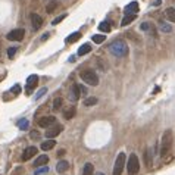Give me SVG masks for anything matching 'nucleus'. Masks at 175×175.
Here are the masks:
<instances>
[{"label": "nucleus", "mask_w": 175, "mask_h": 175, "mask_svg": "<svg viewBox=\"0 0 175 175\" xmlns=\"http://www.w3.org/2000/svg\"><path fill=\"white\" fill-rule=\"evenodd\" d=\"M105 39H106V35H102V34H96V35H93V43H96V44H100L105 41Z\"/></svg>", "instance_id": "obj_26"}, {"label": "nucleus", "mask_w": 175, "mask_h": 175, "mask_svg": "<svg viewBox=\"0 0 175 175\" xmlns=\"http://www.w3.org/2000/svg\"><path fill=\"white\" fill-rule=\"evenodd\" d=\"M126 171L130 175H136L140 171V161L137 157L136 153H131L128 157V163H126Z\"/></svg>", "instance_id": "obj_4"}, {"label": "nucleus", "mask_w": 175, "mask_h": 175, "mask_svg": "<svg viewBox=\"0 0 175 175\" xmlns=\"http://www.w3.org/2000/svg\"><path fill=\"white\" fill-rule=\"evenodd\" d=\"M49 171V168L44 165V166H40V169H37L35 171V175H39V174H44V172H47Z\"/></svg>", "instance_id": "obj_33"}, {"label": "nucleus", "mask_w": 175, "mask_h": 175, "mask_svg": "<svg viewBox=\"0 0 175 175\" xmlns=\"http://www.w3.org/2000/svg\"><path fill=\"white\" fill-rule=\"evenodd\" d=\"M24 34H25V31L22 28H16V29H12L9 34L6 35V39L10 40V41H21V40L24 39Z\"/></svg>", "instance_id": "obj_8"}, {"label": "nucleus", "mask_w": 175, "mask_h": 175, "mask_svg": "<svg viewBox=\"0 0 175 175\" xmlns=\"http://www.w3.org/2000/svg\"><path fill=\"white\" fill-rule=\"evenodd\" d=\"M37 83H39V75H29L27 78V93L28 94L33 93V88L37 85Z\"/></svg>", "instance_id": "obj_10"}, {"label": "nucleus", "mask_w": 175, "mask_h": 175, "mask_svg": "<svg viewBox=\"0 0 175 175\" xmlns=\"http://www.w3.org/2000/svg\"><path fill=\"white\" fill-rule=\"evenodd\" d=\"M44 2H54V0H44Z\"/></svg>", "instance_id": "obj_42"}, {"label": "nucleus", "mask_w": 175, "mask_h": 175, "mask_svg": "<svg viewBox=\"0 0 175 175\" xmlns=\"http://www.w3.org/2000/svg\"><path fill=\"white\" fill-rule=\"evenodd\" d=\"M99 29L103 31V33H109V31H111V24H109L107 21H103V22L99 24Z\"/></svg>", "instance_id": "obj_20"}, {"label": "nucleus", "mask_w": 175, "mask_h": 175, "mask_svg": "<svg viewBox=\"0 0 175 175\" xmlns=\"http://www.w3.org/2000/svg\"><path fill=\"white\" fill-rule=\"evenodd\" d=\"M109 50H111V53L113 56H118V58H124L128 54V46L124 40H115L111 43L109 46Z\"/></svg>", "instance_id": "obj_1"}, {"label": "nucleus", "mask_w": 175, "mask_h": 175, "mask_svg": "<svg viewBox=\"0 0 175 175\" xmlns=\"http://www.w3.org/2000/svg\"><path fill=\"white\" fill-rule=\"evenodd\" d=\"M124 10H125L126 15H136L137 12H138V3H137V2H131L130 5L125 6Z\"/></svg>", "instance_id": "obj_13"}, {"label": "nucleus", "mask_w": 175, "mask_h": 175, "mask_svg": "<svg viewBox=\"0 0 175 175\" xmlns=\"http://www.w3.org/2000/svg\"><path fill=\"white\" fill-rule=\"evenodd\" d=\"M16 125H18V128H19V130H27V128H28V125H29V122L27 121V119H24V118H22V119H19V121H18V124H16Z\"/></svg>", "instance_id": "obj_25"}, {"label": "nucleus", "mask_w": 175, "mask_h": 175, "mask_svg": "<svg viewBox=\"0 0 175 175\" xmlns=\"http://www.w3.org/2000/svg\"><path fill=\"white\" fill-rule=\"evenodd\" d=\"M140 28L143 29V31H147V29H150V24H149V22H143V24L140 25Z\"/></svg>", "instance_id": "obj_34"}, {"label": "nucleus", "mask_w": 175, "mask_h": 175, "mask_svg": "<svg viewBox=\"0 0 175 175\" xmlns=\"http://www.w3.org/2000/svg\"><path fill=\"white\" fill-rule=\"evenodd\" d=\"M56 124V118L54 116H43L39 119V126H41V128H49V126L54 125Z\"/></svg>", "instance_id": "obj_9"}, {"label": "nucleus", "mask_w": 175, "mask_h": 175, "mask_svg": "<svg viewBox=\"0 0 175 175\" xmlns=\"http://www.w3.org/2000/svg\"><path fill=\"white\" fill-rule=\"evenodd\" d=\"M80 37H81V34H80V33H74V34H71L69 37H66V39H65V41H66V43H69V44H71V43H75V41H77Z\"/></svg>", "instance_id": "obj_21"}, {"label": "nucleus", "mask_w": 175, "mask_h": 175, "mask_svg": "<svg viewBox=\"0 0 175 175\" xmlns=\"http://www.w3.org/2000/svg\"><path fill=\"white\" fill-rule=\"evenodd\" d=\"M90 50H91V46H90V44H83V46L78 49V54H80V56H84V54L90 53Z\"/></svg>", "instance_id": "obj_18"}, {"label": "nucleus", "mask_w": 175, "mask_h": 175, "mask_svg": "<svg viewBox=\"0 0 175 175\" xmlns=\"http://www.w3.org/2000/svg\"><path fill=\"white\" fill-rule=\"evenodd\" d=\"M10 91H12V93H15V94H19V93H21V87H19V85H15V87L12 88Z\"/></svg>", "instance_id": "obj_35"}, {"label": "nucleus", "mask_w": 175, "mask_h": 175, "mask_svg": "<svg viewBox=\"0 0 175 175\" xmlns=\"http://www.w3.org/2000/svg\"><path fill=\"white\" fill-rule=\"evenodd\" d=\"M149 155H150V152L147 150V152H146V155H144V156H146V163H147V166H150V165H152L150 159H149Z\"/></svg>", "instance_id": "obj_36"}, {"label": "nucleus", "mask_w": 175, "mask_h": 175, "mask_svg": "<svg viewBox=\"0 0 175 175\" xmlns=\"http://www.w3.org/2000/svg\"><path fill=\"white\" fill-rule=\"evenodd\" d=\"M37 153V147H34V146H29V147H27L24 150V155H22V161H29L31 157H34V155Z\"/></svg>", "instance_id": "obj_11"}, {"label": "nucleus", "mask_w": 175, "mask_h": 175, "mask_svg": "<svg viewBox=\"0 0 175 175\" xmlns=\"http://www.w3.org/2000/svg\"><path fill=\"white\" fill-rule=\"evenodd\" d=\"M96 175H105V174H103V172H97V174H96Z\"/></svg>", "instance_id": "obj_41"}, {"label": "nucleus", "mask_w": 175, "mask_h": 175, "mask_svg": "<svg viewBox=\"0 0 175 175\" xmlns=\"http://www.w3.org/2000/svg\"><path fill=\"white\" fill-rule=\"evenodd\" d=\"M172 141H174V136H172V131L171 130H166L162 136V143H161V156H163L171 150L172 147Z\"/></svg>", "instance_id": "obj_2"}, {"label": "nucleus", "mask_w": 175, "mask_h": 175, "mask_svg": "<svg viewBox=\"0 0 175 175\" xmlns=\"http://www.w3.org/2000/svg\"><path fill=\"white\" fill-rule=\"evenodd\" d=\"M47 162H49V156H47V155H41V156H39V157L34 161V166H35V168H40V166H44Z\"/></svg>", "instance_id": "obj_14"}, {"label": "nucleus", "mask_w": 175, "mask_h": 175, "mask_svg": "<svg viewBox=\"0 0 175 175\" xmlns=\"http://www.w3.org/2000/svg\"><path fill=\"white\" fill-rule=\"evenodd\" d=\"M165 15L171 22H175V9L174 8H168V9L165 10Z\"/></svg>", "instance_id": "obj_19"}, {"label": "nucleus", "mask_w": 175, "mask_h": 175, "mask_svg": "<svg viewBox=\"0 0 175 175\" xmlns=\"http://www.w3.org/2000/svg\"><path fill=\"white\" fill-rule=\"evenodd\" d=\"M63 130V125H60V124H54V125L49 126L47 130H46V137L47 138H53V137H58L60 132H62Z\"/></svg>", "instance_id": "obj_7"}, {"label": "nucleus", "mask_w": 175, "mask_h": 175, "mask_svg": "<svg viewBox=\"0 0 175 175\" xmlns=\"http://www.w3.org/2000/svg\"><path fill=\"white\" fill-rule=\"evenodd\" d=\"M62 103H63V100L60 97H56L53 100V111H60L62 109Z\"/></svg>", "instance_id": "obj_24"}, {"label": "nucleus", "mask_w": 175, "mask_h": 175, "mask_svg": "<svg viewBox=\"0 0 175 175\" xmlns=\"http://www.w3.org/2000/svg\"><path fill=\"white\" fill-rule=\"evenodd\" d=\"M159 29H161L162 33H171V29L172 28H171L168 24H163V22H162V24L159 25Z\"/></svg>", "instance_id": "obj_28"}, {"label": "nucleus", "mask_w": 175, "mask_h": 175, "mask_svg": "<svg viewBox=\"0 0 175 175\" xmlns=\"http://www.w3.org/2000/svg\"><path fill=\"white\" fill-rule=\"evenodd\" d=\"M49 33H46V34H43V37H41V41H46V40H47V39H49Z\"/></svg>", "instance_id": "obj_38"}, {"label": "nucleus", "mask_w": 175, "mask_h": 175, "mask_svg": "<svg viewBox=\"0 0 175 175\" xmlns=\"http://www.w3.org/2000/svg\"><path fill=\"white\" fill-rule=\"evenodd\" d=\"M46 93H47V88H46V87L40 88V90H39V93L35 94V99H37V100H39V99H41V97L44 96V94H46Z\"/></svg>", "instance_id": "obj_29"}, {"label": "nucleus", "mask_w": 175, "mask_h": 175, "mask_svg": "<svg viewBox=\"0 0 175 175\" xmlns=\"http://www.w3.org/2000/svg\"><path fill=\"white\" fill-rule=\"evenodd\" d=\"M29 137H31V138H39V137H40V134H39L37 131H33L31 134H29Z\"/></svg>", "instance_id": "obj_37"}, {"label": "nucleus", "mask_w": 175, "mask_h": 175, "mask_svg": "<svg viewBox=\"0 0 175 175\" xmlns=\"http://www.w3.org/2000/svg\"><path fill=\"white\" fill-rule=\"evenodd\" d=\"M125 161H126V156L124 152H121L118 155L116 161H115V166H113V175H121L122 171H124V166H125Z\"/></svg>", "instance_id": "obj_6"}, {"label": "nucleus", "mask_w": 175, "mask_h": 175, "mask_svg": "<svg viewBox=\"0 0 175 175\" xmlns=\"http://www.w3.org/2000/svg\"><path fill=\"white\" fill-rule=\"evenodd\" d=\"M65 18H66V15H65V13H63V15H60V16H58L56 19H53V22H52V25H58L59 22H62V21L65 19Z\"/></svg>", "instance_id": "obj_30"}, {"label": "nucleus", "mask_w": 175, "mask_h": 175, "mask_svg": "<svg viewBox=\"0 0 175 175\" xmlns=\"http://www.w3.org/2000/svg\"><path fill=\"white\" fill-rule=\"evenodd\" d=\"M80 77H81V80H83L84 83H87L88 85H93V87H96L99 84V77L97 74L94 72L93 69H85V71H83V72L80 74Z\"/></svg>", "instance_id": "obj_3"}, {"label": "nucleus", "mask_w": 175, "mask_h": 175, "mask_svg": "<svg viewBox=\"0 0 175 175\" xmlns=\"http://www.w3.org/2000/svg\"><path fill=\"white\" fill-rule=\"evenodd\" d=\"M75 113H77L75 106H71L69 109H66V111L63 112V116H65V119H72V118L75 116Z\"/></svg>", "instance_id": "obj_17"}, {"label": "nucleus", "mask_w": 175, "mask_h": 175, "mask_svg": "<svg viewBox=\"0 0 175 175\" xmlns=\"http://www.w3.org/2000/svg\"><path fill=\"white\" fill-rule=\"evenodd\" d=\"M136 19V15H126L125 18H124V19H122V22H121V25L122 27H126V25L128 24H131L132 21Z\"/></svg>", "instance_id": "obj_22"}, {"label": "nucleus", "mask_w": 175, "mask_h": 175, "mask_svg": "<svg viewBox=\"0 0 175 175\" xmlns=\"http://www.w3.org/2000/svg\"><path fill=\"white\" fill-rule=\"evenodd\" d=\"M21 172H24V169H22V168H18V169L15 171V175H19Z\"/></svg>", "instance_id": "obj_40"}, {"label": "nucleus", "mask_w": 175, "mask_h": 175, "mask_svg": "<svg viewBox=\"0 0 175 175\" xmlns=\"http://www.w3.org/2000/svg\"><path fill=\"white\" fill-rule=\"evenodd\" d=\"M68 169H69V163L66 161L58 162V165H56V171H58L59 174H63V172H66Z\"/></svg>", "instance_id": "obj_15"}, {"label": "nucleus", "mask_w": 175, "mask_h": 175, "mask_svg": "<svg viewBox=\"0 0 175 175\" xmlns=\"http://www.w3.org/2000/svg\"><path fill=\"white\" fill-rule=\"evenodd\" d=\"M56 6H58V3H56V2H52V3H50V5H47V8H46V9H47V12H53L54 10V8H56Z\"/></svg>", "instance_id": "obj_32"}, {"label": "nucleus", "mask_w": 175, "mask_h": 175, "mask_svg": "<svg viewBox=\"0 0 175 175\" xmlns=\"http://www.w3.org/2000/svg\"><path fill=\"white\" fill-rule=\"evenodd\" d=\"M93 172H94V168L91 163H85L83 169V175H93Z\"/></svg>", "instance_id": "obj_23"}, {"label": "nucleus", "mask_w": 175, "mask_h": 175, "mask_svg": "<svg viewBox=\"0 0 175 175\" xmlns=\"http://www.w3.org/2000/svg\"><path fill=\"white\" fill-rule=\"evenodd\" d=\"M56 146V141H53V140H47V141H43L41 143V150H44V152H47V150H52L53 147Z\"/></svg>", "instance_id": "obj_16"}, {"label": "nucleus", "mask_w": 175, "mask_h": 175, "mask_svg": "<svg viewBox=\"0 0 175 175\" xmlns=\"http://www.w3.org/2000/svg\"><path fill=\"white\" fill-rule=\"evenodd\" d=\"M97 103V99L96 97H87L84 100V106H94Z\"/></svg>", "instance_id": "obj_27"}, {"label": "nucleus", "mask_w": 175, "mask_h": 175, "mask_svg": "<svg viewBox=\"0 0 175 175\" xmlns=\"http://www.w3.org/2000/svg\"><path fill=\"white\" fill-rule=\"evenodd\" d=\"M84 93H85V88H84L83 85H80V84H74L72 88L69 90L68 97H69L71 102H77V100H80L81 94H84Z\"/></svg>", "instance_id": "obj_5"}, {"label": "nucleus", "mask_w": 175, "mask_h": 175, "mask_svg": "<svg viewBox=\"0 0 175 175\" xmlns=\"http://www.w3.org/2000/svg\"><path fill=\"white\" fill-rule=\"evenodd\" d=\"M65 153H66V152L62 149V150H59V152H58V156H59V157H62V156H65Z\"/></svg>", "instance_id": "obj_39"}, {"label": "nucleus", "mask_w": 175, "mask_h": 175, "mask_svg": "<svg viewBox=\"0 0 175 175\" xmlns=\"http://www.w3.org/2000/svg\"><path fill=\"white\" fill-rule=\"evenodd\" d=\"M31 22H33V28L39 29V28H41V25H43V18L37 13H33L31 15Z\"/></svg>", "instance_id": "obj_12"}, {"label": "nucleus", "mask_w": 175, "mask_h": 175, "mask_svg": "<svg viewBox=\"0 0 175 175\" xmlns=\"http://www.w3.org/2000/svg\"><path fill=\"white\" fill-rule=\"evenodd\" d=\"M16 50H18V47H9V49H8V56L12 59L15 56V53H16Z\"/></svg>", "instance_id": "obj_31"}]
</instances>
